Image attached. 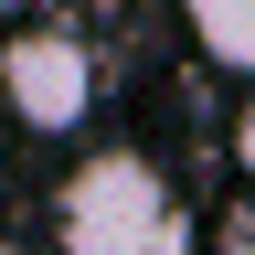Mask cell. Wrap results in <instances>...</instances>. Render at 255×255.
<instances>
[{
  "label": "cell",
  "instance_id": "obj_1",
  "mask_svg": "<svg viewBox=\"0 0 255 255\" xmlns=\"http://www.w3.org/2000/svg\"><path fill=\"white\" fill-rule=\"evenodd\" d=\"M202 223L149 149H96L53 181V255H191Z\"/></svg>",
  "mask_w": 255,
  "mask_h": 255
},
{
  "label": "cell",
  "instance_id": "obj_5",
  "mask_svg": "<svg viewBox=\"0 0 255 255\" xmlns=\"http://www.w3.org/2000/svg\"><path fill=\"white\" fill-rule=\"evenodd\" d=\"M234 255H255V202H245V213H234Z\"/></svg>",
  "mask_w": 255,
  "mask_h": 255
},
{
  "label": "cell",
  "instance_id": "obj_8",
  "mask_svg": "<svg viewBox=\"0 0 255 255\" xmlns=\"http://www.w3.org/2000/svg\"><path fill=\"white\" fill-rule=\"evenodd\" d=\"M0 255H21V245H0Z\"/></svg>",
  "mask_w": 255,
  "mask_h": 255
},
{
  "label": "cell",
  "instance_id": "obj_2",
  "mask_svg": "<svg viewBox=\"0 0 255 255\" xmlns=\"http://www.w3.org/2000/svg\"><path fill=\"white\" fill-rule=\"evenodd\" d=\"M96 96H107V64H96L85 32H11L0 43V107H11L32 138H75L96 117Z\"/></svg>",
  "mask_w": 255,
  "mask_h": 255
},
{
  "label": "cell",
  "instance_id": "obj_7",
  "mask_svg": "<svg viewBox=\"0 0 255 255\" xmlns=\"http://www.w3.org/2000/svg\"><path fill=\"white\" fill-rule=\"evenodd\" d=\"M0 11H32V0H0Z\"/></svg>",
  "mask_w": 255,
  "mask_h": 255
},
{
  "label": "cell",
  "instance_id": "obj_6",
  "mask_svg": "<svg viewBox=\"0 0 255 255\" xmlns=\"http://www.w3.org/2000/svg\"><path fill=\"white\" fill-rule=\"evenodd\" d=\"M0 170H11V138H0Z\"/></svg>",
  "mask_w": 255,
  "mask_h": 255
},
{
  "label": "cell",
  "instance_id": "obj_3",
  "mask_svg": "<svg viewBox=\"0 0 255 255\" xmlns=\"http://www.w3.org/2000/svg\"><path fill=\"white\" fill-rule=\"evenodd\" d=\"M181 21H191V43H202L223 75L255 85V0H181Z\"/></svg>",
  "mask_w": 255,
  "mask_h": 255
},
{
  "label": "cell",
  "instance_id": "obj_4",
  "mask_svg": "<svg viewBox=\"0 0 255 255\" xmlns=\"http://www.w3.org/2000/svg\"><path fill=\"white\" fill-rule=\"evenodd\" d=\"M223 149H234V170L255 181V85L234 96V117H223Z\"/></svg>",
  "mask_w": 255,
  "mask_h": 255
}]
</instances>
